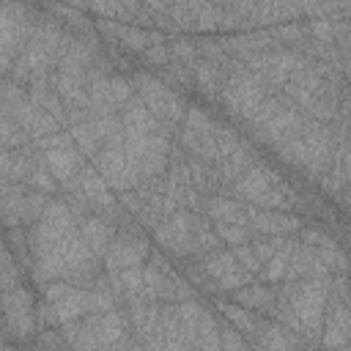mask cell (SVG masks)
Segmentation results:
<instances>
[{
    "mask_svg": "<svg viewBox=\"0 0 351 351\" xmlns=\"http://www.w3.org/2000/svg\"><path fill=\"white\" fill-rule=\"evenodd\" d=\"M5 351H14V348H5Z\"/></svg>",
    "mask_w": 351,
    "mask_h": 351,
    "instance_id": "cell-23",
    "label": "cell"
},
{
    "mask_svg": "<svg viewBox=\"0 0 351 351\" xmlns=\"http://www.w3.org/2000/svg\"><path fill=\"white\" fill-rule=\"evenodd\" d=\"M280 299H285L291 304V310L302 321L307 337H321L326 304H329V277L326 280L288 282V288L280 291Z\"/></svg>",
    "mask_w": 351,
    "mask_h": 351,
    "instance_id": "cell-1",
    "label": "cell"
},
{
    "mask_svg": "<svg viewBox=\"0 0 351 351\" xmlns=\"http://www.w3.org/2000/svg\"><path fill=\"white\" fill-rule=\"evenodd\" d=\"M49 307H52V313H55V318H58L60 326H63V324H74V321H80L82 315L93 313V291L74 285L60 302H52Z\"/></svg>",
    "mask_w": 351,
    "mask_h": 351,
    "instance_id": "cell-9",
    "label": "cell"
},
{
    "mask_svg": "<svg viewBox=\"0 0 351 351\" xmlns=\"http://www.w3.org/2000/svg\"><path fill=\"white\" fill-rule=\"evenodd\" d=\"M145 258H151L148 241L140 239V236H132V233H121V236H115L110 252L104 255V266H107L110 274H118L123 269L140 266Z\"/></svg>",
    "mask_w": 351,
    "mask_h": 351,
    "instance_id": "cell-4",
    "label": "cell"
},
{
    "mask_svg": "<svg viewBox=\"0 0 351 351\" xmlns=\"http://www.w3.org/2000/svg\"><path fill=\"white\" fill-rule=\"evenodd\" d=\"M299 250V244L293 241V239H285V244L271 255V261L261 269V280L263 282H280V280H285L288 277V266H291V258H293V252Z\"/></svg>",
    "mask_w": 351,
    "mask_h": 351,
    "instance_id": "cell-14",
    "label": "cell"
},
{
    "mask_svg": "<svg viewBox=\"0 0 351 351\" xmlns=\"http://www.w3.org/2000/svg\"><path fill=\"white\" fill-rule=\"evenodd\" d=\"M321 343L329 351H340L348 348L351 343V307L343 299H332L326 304V318H324V332H321Z\"/></svg>",
    "mask_w": 351,
    "mask_h": 351,
    "instance_id": "cell-5",
    "label": "cell"
},
{
    "mask_svg": "<svg viewBox=\"0 0 351 351\" xmlns=\"http://www.w3.org/2000/svg\"><path fill=\"white\" fill-rule=\"evenodd\" d=\"M85 326L96 335V340L107 348L118 340L126 337V326H129V315L121 310H110V313H93L90 318H85Z\"/></svg>",
    "mask_w": 351,
    "mask_h": 351,
    "instance_id": "cell-8",
    "label": "cell"
},
{
    "mask_svg": "<svg viewBox=\"0 0 351 351\" xmlns=\"http://www.w3.org/2000/svg\"><path fill=\"white\" fill-rule=\"evenodd\" d=\"M233 302L247 307V310H271L277 302V293L269 285H244L239 291H233Z\"/></svg>",
    "mask_w": 351,
    "mask_h": 351,
    "instance_id": "cell-15",
    "label": "cell"
},
{
    "mask_svg": "<svg viewBox=\"0 0 351 351\" xmlns=\"http://www.w3.org/2000/svg\"><path fill=\"white\" fill-rule=\"evenodd\" d=\"M5 318H8V332L14 337H27L30 329H33V318H36V310H33V299L30 293L16 285L14 291L5 293Z\"/></svg>",
    "mask_w": 351,
    "mask_h": 351,
    "instance_id": "cell-7",
    "label": "cell"
},
{
    "mask_svg": "<svg viewBox=\"0 0 351 351\" xmlns=\"http://www.w3.org/2000/svg\"><path fill=\"white\" fill-rule=\"evenodd\" d=\"M219 310H222V315L230 321L233 329H241V335H247V337H252V340L258 337L263 321H261L258 315H252L247 307H241V304H236V302H222Z\"/></svg>",
    "mask_w": 351,
    "mask_h": 351,
    "instance_id": "cell-16",
    "label": "cell"
},
{
    "mask_svg": "<svg viewBox=\"0 0 351 351\" xmlns=\"http://www.w3.org/2000/svg\"><path fill=\"white\" fill-rule=\"evenodd\" d=\"M247 225H252L258 233H266V236H285V233L302 230V219L293 217L291 211L261 208L252 203H247Z\"/></svg>",
    "mask_w": 351,
    "mask_h": 351,
    "instance_id": "cell-6",
    "label": "cell"
},
{
    "mask_svg": "<svg viewBox=\"0 0 351 351\" xmlns=\"http://www.w3.org/2000/svg\"><path fill=\"white\" fill-rule=\"evenodd\" d=\"M239 269V263H236V255L233 252H208L206 255V261H203V271L211 277V280H225L228 274H233Z\"/></svg>",
    "mask_w": 351,
    "mask_h": 351,
    "instance_id": "cell-17",
    "label": "cell"
},
{
    "mask_svg": "<svg viewBox=\"0 0 351 351\" xmlns=\"http://www.w3.org/2000/svg\"><path fill=\"white\" fill-rule=\"evenodd\" d=\"M214 225V233L219 236V241H228L233 247L239 244H247V230L244 225H230V222H211Z\"/></svg>",
    "mask_w": 351,
    "mask_h": 351,
    "instance_id": "cell-18",
    "label": "cell"
},
{
    "mask_svg": "<svg viewBox=\"0 0 351 351\" xmlns=\"http://www.w3.org/2000/svg\"><path fill=\"white\" fill-rule=\"evenodd\" d=\"M222 351H252V348L244 343V337H241L239 329L225 326L222 329Z\"/></svg>",
    "mask_w": 351,
    "mask_h": 351,
    "instance_id": "cell-20",
    "label": "cell"
},
{
    "mask_svg": "<svg viewBox=\"0 0 351 351\" xmlns=\"http://www.w3.org/2000/svg\"><path fill=\"white\" fill-rule=\"evenodd\" d=\"M38 351H66V337L44 329L38 337Z\"/></svg>",
    "mask_w": 351,
    "mask_h": 351,
    "instance_id": "cell-21",
    "label": "cell"
},
{
    "mask_svg": "<svg viewBox=\"0 0 351 351\" xmlns=\"http://www.w3.org/2000/svg\"><path fill=\"white\" fill-rule=\"evenodd\" d=\"M233 255H236L239 269H244L247 274H261L263 266L258 263V258H255V252H252L250 244H239V247H233Z\"/></svg>",
    "mask_w": 351,
    "mask_h": 351,
    "instance_id": "cell-19",
    "label": "cell"
},
{
    "mask_svg": "<svg viewBox=\"0 0 351 351\" xmlns=\"http://www.w3.org/2000/svg\"><path fill=\"white\" fill-rule=\"evenodd\" d=\"M346 203L351 206V184H348V189H346Z\"/></svg>",
    "mask_w": 351,
    "mask_h": 351,
    "instance_id": "cell-22",
    "label": "cell"
},
{
    "mask_svg": "<svg viewBox=\"0 0 351 351\" xmlns=\"http://www.w3.org/2000/svg\"><path fill=\"white\" fill-rule=\"evenodd\" d=\"M277 184H282V181H280V176H277L271 167H266V165H252V167L236 181V192L244 197V203H255L263 192H269V189L277 186Z\"/></svg>",
    "mask_w": 351,
    "mask_h": 351,
    "instance_id": "cell-10",
    "label": "cell"
},
{
    "mask_svg": "<svg viewBox=\"0 0 351 351\" xmlns=\"http://www.w3.org/2000/svg\"><path fill=\"white\" fill-rule=\"evenodd\" d=\"M271 88H266V80L255 71H250L247 66H239L230 71L228 82H225V90H222V101L225 107L236 115V118H244V121H252L255 112L261 110V104L271 96L269 93Z\"/></svg>",
    "mask_w": 351,
    "mask_h": 351,
    "instance_id": "cell-2",
    "label": "cell"
},
{
    "mask_svg": "<svg viewBox=\"0 0 351 351\" xmlns=\"http://www.w3.org/2000/svg\"><path fill=\"white\" fill-rule=\"evenodd\" d=\"M80 236L85 239V244L90 247V252L96 258H104L115 241V230L112 222H107L104 217H85L80 222Z\"/></svg>",
    "mask_w": 351,
    "mask_h": 351,
    "instance_id": "cell-11",
    "label": "cell"
},
{
    "mask_svg": "<svg viewBox=\"0 0 351 351\" xmlns=\"http://www.w3.org/2000/svg\"><path fill=\"white\" fill-rule=\"evenodd\" d=\"M132 85L137 90V99L159 118V123L165 129H176V123L186 115V101L162 80L151 77V74H134L132 77Z\"/></svg>",
    "mask_w": 351,
    "mask_h": 351,
    "instance_id": "cell-3",
    "label": "cell"
},
{
    "mask_svg": "<svg viewBox=\"0 0 351 351\" xmlns=\"http://www.w3.org/2000/svg\"><path fill=\"white\" fill-rule=\"evenodd\" d=\"M211 222H230V225H247V203L228 200V197H211L206 203Z\"/></svg>",
    "mask_w": 351,
    "mask_h": 351,
    "instance_id": "cell-13",
    "label": "cell"
},
{
    "mask_svg": "<svg viewBox=\"0 0 351 351\" xmlns=\"http://www.w3.org/2000/svg\"><path fill=\"white\" fill-rule=\"evenodd\" d=\"M255 351H299V335L285 329L282 324H263L258 337L252 340Z\"/></svg>",
    "mask_w": 351,
    "mask_h": 351,
    "instance_id": "cell-12",
    "label": "cell"
}]
</instances>
